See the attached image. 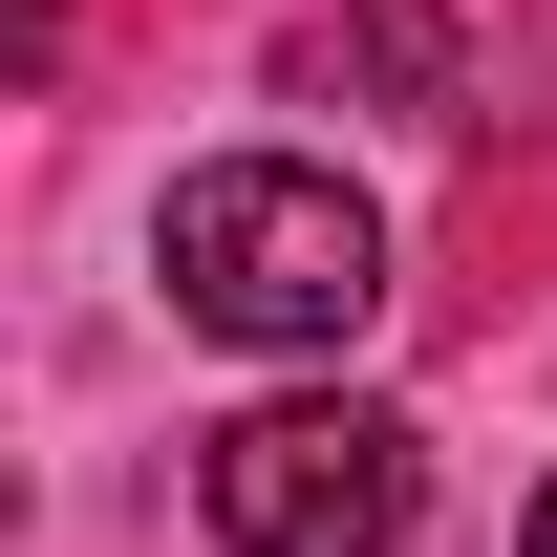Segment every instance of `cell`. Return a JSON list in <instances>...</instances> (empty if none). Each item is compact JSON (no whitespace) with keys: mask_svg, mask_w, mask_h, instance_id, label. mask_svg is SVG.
<instances>
[{"mask_svg":"<svg viewBox=\"0 0 557 557\" xmlns=\"http://www.w3.org/2000/svg\"><path fill=\"white\" fill-rule=\"evenodd\" d=\"M364 300H386V214L344 172L236 150V172L172 194V322H214V344H344Z\"/></svg>","mask_w":557,"mask_h":557,"instance_id":"cell-1","label":"cell"},{"mask_svg":"<svg viewBox=\"0 0 557 557\" xmlns=\"http://www.w3.org/2000/svg\"><path fill=\"white\" fill-rule=\"evenodd\" d=\"M300 86H364V108H450L472 44L429 22V0H344V22H300Z\"/></svg>","mask_w":557,"mask_h":557,"instance_id":"cell-3","label":"cell"},{"mask_svg":"<svg viewBox=\"0 0 557 557\" xmlns=\"http://www.w3.org/2000/svg\"><path fill=\"white\" fill-rule=\"evenodd\" d=\"M194 493L236 557H386L408 536V429L386 408H236L194 450Z\"/></svg>","mask_w":557,"mask_h":557,"instance_id":"cell-2","label":"cell"},{"mask_svg":"<svg viewBox=\"0 0 557 557\" xmlns=\"http://www.w3.org/2000/svg\"><path fill=\"white\" fill-rule=\"evenodd\" d=\"M515 557H557V493H536V515H515Z\"/></svg>","mask_w":557,"mask_h":557,"instance_id":"cell-4","label":"cell"}]
</instances>
